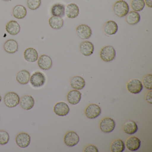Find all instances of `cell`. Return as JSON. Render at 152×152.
I'll return each mask as SVG.
<instances>
[{
	"mask_svg": "<svg viewBox=\"0 0 152 152\" xmlns=\"http://www.w3.org/2000/svg\"><path fill=\"white\" fill-rule=\"evenodd\" d=\"M129 7L128 3L124 0H118L114 4L113 11L115 15L120 18L126 16L129 13Z\"/></svg>",
	"mask_w": 152,
	"mask_h": 152,
	"instance_id": "obj_1",
	"label": "cell"
},
{
	"mask_svg": "<svg viewBox=\"0 0 152 152\" xmlns=\"http://www.w3.org/2000/svg\"><path fill=\"white\" fill-rule=\"evenodd\" d=\"M99 56L101 59L104 62H111L115 58L116 52L113 46H105L100 50Z\"/></svg>",
	"mask_w": 152,
	"mask_h": 152,
	"instance_id": "obj_2",
	"label": "cell"
},
{
	"mask_svg": "<svg viewBox=\"0 0 152 152\" xmlns=\"http://www.w3.org/2000/svg\"><path fill=\"white\" fill-rule=\"evenodd\" d=\"M20 99L17 93L15 92H8L4 97L5 104L10 108L15 107L20 103Z\"/></svg>",
	"mask_w": 152,
	"mask_h": 152,
	"instance_id": "obj_3",
	"label": "cell"
},
{
	"mask_svg": "<svg viewBox=\"0 0 152 152\" xmlns=\"http://www.w3.org/2000/svg\"><path fill=\"white\" fill-rule=\"evenodd\" d=\"M30 83L34 88H39L45 84L46 79L44 74L40 72H36L30 77Z\"/></svg>",
	"mask_w": 152,
	"mask_h": 152,
	"instance_id": "obj_4",
	"label": "cell"
},
{
	"mask_svg": "<svg viewBox=\"0 0 152 152\" xmlns=\"http://www.w3.org/2000/svg\"><path fill=\"white\" fill-rule=\"evenodd\" d=\"M99 126L100 130L103 132L110 133L114 130L115 122L114 120L110 117H105L100 121Z\"/></svg>",
	"mask_w": 152,
	"mask_h": 152,
	"instance_id": "obj_5",
	"label": "cell"
},
{
	"mask_svg": "<svg viewBox=\"0 0 152 152\" xmlns=\"http://www.w3.org/2000/svg\"><path fill=\"white\" fill-rule=\"evenodd\" d=\"M127 88L128 91L132 94H139L143 90V85L140 80L132 79L127 83Z\"/></svg>",
	"mask_w": 152,
	"mask_h": 152,
	"instance_id": "obj_6",
	"label": "cell"
},
{
	"mask_svg": "<svg viewBox=\"0 0 152 152\" xmlns=\"http://www.w3.org/2000/svg\"><path fill=\"white\" fill-rule=\"evenodd\" d=\"M101 113L100 107L95 104H89L85 110V114L87 118L90 119H95L98 117Z\"/></svg>",
	"mask_w": 152,
	"mask_h": 152,
	"instance_id": "obj_7",
	"label": "cell"
},
{
	"mask_svg": "<svg viewBox=\"0 0 152 152\" xmlns=\"http://www.w3.org/2000/svg\"><path fill=\"white\" fill-rule=\"evenodd\" d=\"M77 36L82 39H88L92 35V30L86 24H81L76 28Z\"/></svg>",
	"mask_w": 152,
	"mask_h": 152,
	"instance_id": "obj_8",
	"label": "cell"
},
{
	"mask_svg": "<svg viewBox=\"0 0 152 152\" xmlns=\"http://www.w3.org/2000/svg\"><path fill=\"white\" fill-rule=\"evenodd\" d=\"M80 141V137L76 132L72 131L68 132L64 137V142L69 147H74Z\"/></svg>",
	"mask_w": 152,
	"mask_h": 152,
	"instance_id": "obj_9",
	"label": "cell"
},
{
	"mask_svg": "<svg viewBox=\"0 0 152 152\" xmlns=\"http://www.w3.org/2000/svg\"><path fill=\"white\" fill-rule=\"evenodd\" d=\"M31 141V138L30 135L26 132H20L16 137L15 141L17 145L22 148H25L29 146Z\"/></svg>",
	"mask_w": 152,
	"mask_h": 152,
	"instance_id": "obj_10",
	"label": "cell"
},
{
	"mask_svg": "<svg viewBox=\"0 0 152 152\" xmlns=\"http://www.w3.org/2000/svg\"><path fill=\"white\" fill-rule=\"evenodd\" d=\"M80 14V9L75 3L68 4L65 9V14L68 18L73 19L78 16Z\"/></svg>",
	"mask_w": 152,
	"mask_h": 152,
	"instance_id": "obj_11",
	"label": "cell"
},
{
	"mask_svg": "<svg viewBox=\"0 0 152 152\" xmlns=\"http://www.w3.org/2000/svg\"><path fill=\"white\" fill-rule=\"evenodd\" d=\"M70 110L67 104L64 102H58L54 106V113L58 116H64L67 115Z\"/></svg>",
	"mask_w": 152,
	"mask_h": 152,
	"instance_id": "obj_12",
	"label": "cell"
},
{
	"mask_svg": "<svg viewBox=\"0 0 152 152\" xmlns=\"http://www.w3.org/2000/svg\"><path fill=\"white\" fill-rule=\"evenodd\" d=\"M37 63L39 67L44 71L49 70L52 66V59L50 57L46 55L41 56Z\"/></svg>",
	"mask_w": 152,
	"mask_h": 152,
	"instance_id": "obj_13",
	"label": "cell"
},
{
	"mask_svg": "<svg viewBox=\"0 0 152 152\" xmlns=\"http://www.w3.org/2000/svg\"><path fill=\"white\" fill-rule=\"evenodd\" d=\"M80 52L85 56H91L94 51V46L93 43L90 41H85L80 44Z\"/></svg>",
	"mask_w": 152,
	"mask_h": 152,
	"instance_id": "obj_14",
	"label": "cell"
},
{
	"mask_svg": "<svg viewBox=\"0 0 152 152\" xmlns=\"http://www.w3.org/2000/svg\"><path fill=\"white\" fill-rule=\"evenodd\" d=\"M141 145V141L137 137H129L126 140V146L129 151H136L138 150Z\"/></svg>",
	"mask_w": 152,
	"mask_h": 152,
	"instance_id": "obj_15",
	"label": "cell"
},
{
	"mask_svg": "<svg viewBox=\"0 0 152 152\" xmlns=\"http://www.w3.org/2000/svg\"><path fill=\"white\" fill-rule=\"evenodd\" d=\"M19 104L23 109L31 110L34 106V99L31 95H25L20 99Z\"/></svg>",
	"mask_w": 152,
	"mask_h": 152,
	"instance_id": "obj_16",
	"label": "cell"
},
{
	"mask_svg": "<svg viewBox=\"0 0 152 152\" xmlns=\"http://www.w3.org/2000/svg\"><path fill=\"white\" fill-rule=\"evenodd\" d=\"M70 85L74 89L80 90L85 86V81L81 76L75 75L71 78Z\"/></svg>",
	"mask_w": 152,
	"mask_h": 152,
	"instance_id": "obj_17",
	"label": "cell"
},
{
	"mask_svg": "<svg viewBox=\"0 0 152 152\" xmlns=\"http://www.w3.org/2000/svg\"><path fill=\"white\" fill-rule=\"evenodd\" d=\"M82 94L77 90L70 91L67 93L66 98L68 102L72 105H76L80 101Z\"/></svg>",
	"mask_w": 152,
	"mask_h": 152,
	"instance_id": "obj_18",
	"label": "cell"
},
{
	"mask_svg": "<svg viewBox=\"0 0 152 152\" xmlns=\"http://www.w3.org/2000/svg\"><path fill=\"white\" fill-rule=\"evenodd\" d=\"M24 58L27 62L34 63L38 60L39 55L35 49L29 48L26 49L24 52Z\"/></svg>",
	"mask_w": 152,
	"mask_h": 152,
	"instance_id": "obj_19",
	"label": "cell"
},
{
	"mask_svg": "<svg viewBox=\"0 0 152 152\" xmlns=\"http://www.w3.org/2000/svg\"><path fill=\"white\" fill-rule=\"evenodd\" d=\"M118 30V25L115 21L112 20L107 21L104 26V32L107 35L115 34Z\"/></svg>",
	"mask_w": 152,
	"mask_h": 152,
	"instance_id": "obj_20",
	"label": "cell"
},
{
	"mask_svg": "<svg viewBox=\"0 0 152 152\" xmlns=\"http://www.w3.org/2000/svg\"><path fill=\"white\" fill-rule=\"evenodd\" d=\"M6 30L8 33L12 35L18 34L20 31V26L17 21H10L6 26Z\"/></svg>",
	"mask_w": 152,
	"mask_h": 152,
	"instance_id": "obj_21",
	"label": "cell"
},
{
	"mask_svg": "<svg viewBox=\"0 0 152 152\" xmlns=\"http://www.w3.org/2000/svg\"><path fill=\"white\" fill-rule=\"evenodd\" d=\"M138 127L134 121L129 120L127 121L123 125V130L129 135H132L137 132Z\"/></svg>",
	"mask_w": 152,
	"mask_h": 152,
	"instance_id": "obj_22",
	"label": "cell"
},
{
	"mask_svg": "<svg viewBox=\"0 0 152 152\" xmlns=\"http://www.w3.org/2000/svg\"><path fill=\"white\" fill-rule=\"evenodd\" d=\"M4 49L9 54H14L18 50V45L17 42L14 39H9L5 42Z\"/></svg>",
	"mask_w": 152,
	"mask_h": 152,
	"instance_id": "obj_23",
	"label": "cell"
},
{
	"mask_svg": "<svg viewBox=\"0 0 152 152\" xmlns=\"http://www.w3.org/2000/svg\"><path fill=\"white\" fill-rule=\"evenodd\" d=\"M30 72L27 70H23L18 73L16 76V80L18 83L23 85L27 84L30 80Z\"/></svg>",
	"mask_w": 152,
	"mask_h": 152,
	"instance_id": "obj_24",
	"label": "cell"
},
{
	"mask_svg": "<svg viewBox=\"0 0 152 152\" xmlns=\"http://www.w3.org/2000/svg\"><path fill=\"white\" fill-rule=\"evenodd\" d=\"M125 19L127 23L130 25H134L137 24L140 21V15L137 12L131 11L129 12L126 15Z\"/></svg>",
	"mask_w": 152,
	"mask_h": 152,
	"instance_id": "obj_25",
	"label": "cell"
},
{
	"mask_svg": "<svg viewBox=\"0 0 152 152\" xmlns=\"http://www.w3.org/2000/svg\"><path fill=\"white\" fill-rule=\"evenodd\" d=\"M27 11L26 8L22 5L16 6L13 10V15L17 19H23L26 16Z\"/></svg>",
	"mask_w": 152,
	"mask_h": 152,
	"instance_id": "obj_26",
	"label": "cell"
},
{
	"mask_svg": "<svg viewBox=\"0 0 152 152\" xmlns=\"http://www.w3.org/2000/svg\"><path fill=\"white\" fill-rule=\"evenodd\" d=\"M64 5L61 3H56L54 4L51 9V15L53 16L62 17L65 15Z\"/></svg>",
	"mask_w": 152,
	"mask_h": 152,
	"instance_id": "obj_27",
	"label": "cell"
},
{
	"mask_svg": "<svg viewBox=\"0 0 152 152\" xmlns=\"http://www.w3.org/2000/svg\"><path fill=\"white\" fill-rule=\"evenodd\" d=\"M64 20L59 17L52 16L49 20L50 26L55 30L61 29L64 25Z\"/></svg>",
	"mask_w": 152,
	"mask_h": 152,
	"instance_id": "obj_28",
	"label": "cell"
},
{
	"mask_svg": "<svg viewBox=\"0 0 152 152\" xmlns=\"http://www.w3.org/2000/svg\"><path fill=\"white\" fill-rule=\"evenodd\" d=\"M110 147L112 152H123L125 149V144L122 140L118 139L112 142Z\"/></svg>",
	"mask_w": 152,
	"mask_h": 152,
	"instance_id": "obj_29",
	"label": "cell"
},
{
	"mask_svg": "<svg viewBox=\"0 0 152 152\" xmlns=\"http://www.w3.org/2000/svg\"><path fill=\"white\" fill-rule=\"evenodd\" d=\"M130 6L133 11L138 12L144 9L145 4L144 0H132Z\"/></svg>",
	"mask_w": 152,
	"mask_h": 152,
	"instance_id": "obj_30",
	"label": "cell"
},
{
	"mask_svg": "<svg viewBox=\"0 0 152 152\" xmlns=\"http://www.w3.org/2000/svg\"><path fill=\"white\" fill-rule=\"evenodd\" d=\"M142 84L147 89L152 90V75L148 74L144 76L142 80Z\"/></svg>",
	"mask_w": 152,
	"mask_h": 152,
	"instance_id": "obj_31",
	"label": "cell"
},
{
	"mask_svg": "<svg viewBox=\"0 0 152 152\" xmlns=\"http://www.w3.org/2000/svg\"><path fill=\"white\" fill-rule=\"evenodd\" d=\"M10 136L6 131L0 130V145H4L8 143Z\"/></svg>",
	"mask_w": 152,
	"mask_h": 152,
	"instance_id": "obj_32",
	"label": "cell"
},
{
	"mask_svg": "<svg viewBox=\"0 0 152 152\" xmlns=\"http://www.w3.org/2000/svg\"><path fill=\"white\" fill-rule=\"evenodd\" d=\"M27 6L30 9L35 10L39 8L41 4V0H27Z\"/></svg>",
	"mask_w": 152,
	"mask_h": 152,
	"instance_id": "obj_33",
	"label": "cell"
},
{
	"mask_svg": "<svg viewBox=\"0 0 152 152\" xmlns=\"http://www.w3.org/2000/svg\"><path fill=\"white\" fill-rule=\"evenodd\" d=\"M83 152H99L97 148L93 145H89L84 148Z\"/></svg>",
	"mask_w": 152,
	"mask_h": 152,
	"instance_id": "obj_34",
	"label": "cell"
},
{
	"mask_svg": "<svg viewBox=\"0 0 152 152\" xmlns=\"http://www.w3.org/2000/svg\"><path fill=\"white\" fill-rule=\"evenodd\" d=\"M152 90H150L147 92L145 96V100L150 104H152Z\"/></svg>",
	"mask_w": 152,
	"mask_h": 152,
	"instance_id": "obj_35",
	"label": "cell"
},
{
	"mask_svg": "<svg viewBox=\"0 0 152 152\" xmlns=\"http://www.w3.org/2000/svg\"><path fill=\"white\" fill-rule=\"evenodd\" d=\"M145 4L148 7H152V0H144Z\"/></svg>",
	"mask_w": 152,
	"mask_h": 152,
	"instance_id": "obj_36",
	"label": "cell"
},
{
	"mask_svg": "<svg viewBox=\"0 0 152 152\" xmlns=\"http://www.w3.org/2000/svg\"><path fill=\"white\" fill-rule=\"evenodd\" d=\"M1 99H2V98H1V95H0V103L1 102Z\"/></svg>",
	"mask_w": 152,
	"mask_h": 152,
	"instance_id": "obj_37",
	"label": "cell"
},
{
	"mask_svg": "<svg viewBox=\"0 0 152 152\" xmlns=\"http://www.w3.org/2000/svg\"><path fill=\"white\" fill-rule=\"evenodd\" d=\"M4 1H10V0H3Z\"/></svg>",
	"mask_w": 152,
	"mask_h": 152,
	"instance_id": "obj_38",
	"label": "cell"
}]
</instances>
